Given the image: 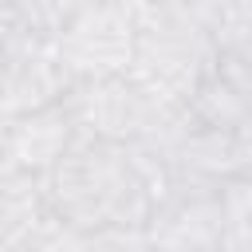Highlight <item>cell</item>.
I'll use <instances>...</instances> for the list:
<instances>
[{"label": "cell", "instance_id": "obj_5", "mask_svg": "<svg viewBox=\"0 0 252 252\" xmlns=\"http://www.w3.org/2000/svg\"><path fill=\"white\" fill-rule=\"evenodd\" d=\"M75 142H79V134H75L63 102L35 110V114L4 118L0 122V173L47 177Z\"/></svg>", "mask_w": 252, "mask_h": 252}, {"label": "cell", "instance_id": "obj_4", "mask_svg": "<svg viewBox=\"0 0 252 252\" xmlns=\"http://www.w3.org/2000/svg\"><path fill=\"white\" fill-rule=\"evenodd\" d=\"M138 16H142V4H130V0L67 4V16L55 32V51L71 87L126 75L134 35H138Z\"/></svg>", "mask_w": 252, "mask_h": 252}, {"label": "cell", "instance_id": "obj_2", "mask_svg": "<svg viewBox=\"0 0 252 252\" xmlns=\"http://www.w3.org/2000/svg\"><path fill=\"white\" fill-rule=\"evenodd\" d=\"M217 71V43L197 4H142L126 79L165 114H185Z\"/></svg>", "mask_w": 252, "mask_h": 252}, {"label": "cell", "instance_id": "obj_6", "mask_svg": "<svg viewBox=\"0 0 252 252\" xmlns=\"http://www.w3.org/2000/svg\"><path fill=\"white\" fill-rule=\"evenodd\" d=\"M142 232L150 252H220L224 232L220 193L181 189L146 220Z\"/></svg>", "mask_w": 252, "mask_h": 252}, {"label": "cell", "instance_id": "obj_1", "mask_svg": "<svg viewBox=\"0 0 252 252\" xmlns=\"http://www.w3.org/2000/svg\"><path fill=\"white\" fill-rule=\"evenodd\" d=\"M43 185L55 217L79 236L102 228H146L154 217V197L138 173V161L118 146L75 142Z\"/></svg>", "mask_w": 252, "mask_h": 252}, {"label": "cell", "instance_id": "obj_3", "mask_svg": "<svg viewBox=\"0 0 252 252\" xmlns=\"http://www.w3.org/2000/svg\"><path fill=\"white\" fill-rule=\"evenodd\" d=\"M63 110L79 134V142H98V146H146V142H165L181 118L165 114L154 106L126 75L118 79H98V83H75L63 98Z\"/></svg>", "mask_w": 252, "mask_h": 252}]
</instances>
